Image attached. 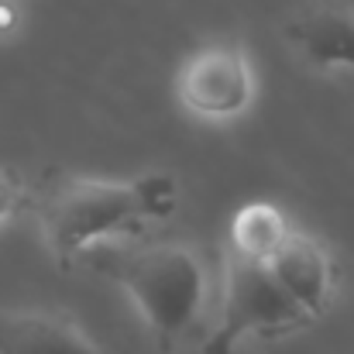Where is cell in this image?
Segmentation results:
<instances>
[{
  "label": "cell",
  "instance_id": "cell-1",
  "mask_svg": "<svg viewBox=\"0 0 354 354\" xmlns=\"http://www.w3.org/2000/svg\"><path fill=\"white\" fill-rule=\"evenodd\" d=\"M179 207V183L169 172L134 179H80L59 176L31 196V214L59 265L80 261L86 251L131 241L162 224Z\"/></svg>",
  "mask_w": 354,
  "mask_h": 354
},
{
  "label": "cell",
  "instance_id": "cell-2",
  "mask_svg": "<svg viewBox=\"0 0 354 354\" xmlns=\"http://www.w3.org/2000/svg\"><path fill=\"white\" fill-rule=\"evenodd\" d=\"M80 261L131 296L162 351H172L203 313L207 272L186 244L131 237L127 244H100Z\"/></svg>",
  "mask_w": 354,
  "mask_h": 354
},
{
  "label": "cell",
  "instance_id": "cell-3",
  "mask_svg": "<svg viewBox=\"0 0 354 354\" xmlns=\"http://www.w3.org/2000/svg\"><path fill=\"white\" fill-rule=\"evenodd\" d=\"M310 324L313 317L279 286L268 265L224 251L221 306L203 341V354H234V348L248 337L279 341Z\"/></svg>",
  "mask_w": 354,
  "mask_h": 354
},
{
  "label": "cell",
  "instance_id": "cell-4",
  "mask_svg": "<svg viewBox=\"0 0 354 354\" xmlns=\"http://www.w3.org/2000/svg\"><path fill=\"white\" fill-rule=\"evenodd\" d=\"M179 104L203 120H234L254 104V69L241 41H210L196 48L176 76Z\"/></svg>",
  "mask_w": 354,
  "mask_h": 354
},
{
  "label": "cell",
  "instance_id": "cell-5",
  "mask_svg": "<svg viewBox=\"0 0 354 354\" xmlns=\"http://www.w3.org/2000/svg\"><path fill=\"white\" fill-rule=\"evenodd\" d=\"M268 268L279 279V286L313 320H320L330 310L334 292H337V265H334V254L324 248V241L303 234V231H292L286 237V244L272 254Z\"/></svg>",
  "mask_w": 354,
  "mask_h": 354
},
{
  "label": "cell",
  "instance_id": "cell-6",
  "mask_svg": "<svg viewBox=\"0 0 354 354\" xmlns=\"http://www.w3.org/2000/svg\"><path fill=\"white\" fill-rule=\"evenodd\" d=\"M0 354H104L83 327L52 310H0Z\"/></svg>",
  "mask_w": 354,
  "mask_h": 354
},
{
  "label": "cell",
  "instance_id": "cell-7",
  "mask_svg": "<svg viewBox=\"0 0 354 354\" xmlns=\"http://www.w3.org/2000/svg\"><path fill=\"white\" fill-rule=\"evenodd\" d=\"M286 38L313 69L354 73V10L344 3H317L286 24Z\"/></svg>",
  "mask_w": 354,
  "mask_h": 354
},
{
  "label": "cell",
  "instance_id": "cell-8",
  "mask_svg": "<svg viewBox=\"0 0 354 354\" xmlns=\"http://www.w3.org/2000/svg\"><path fill=\"white\" fill-rule=\"evenodd\" d=\"M296 227L289 224V217L275 207V203H244L237 207L231 224H227V251H234L248 261H261L268 265L272 254L286 244V237Z\"/></svg>",
  "mask_w": 354,
  "mask_h": 354
},
{
  "label": "cell",
  "instance_id": "cell-9",
  "mask_svg": "<svg viewBox=\"0 0 354 354\" xmlns=\"http://www.w3.org/2000/svg\"><path fill=\"white\" fill-rule=\"evenodd\" d=\"M31 186L14 172V169H0V224L17 217L21 210L31 207Z\"/></svg>",
  "mask_w": 354,
  "mask_h": 354
},
{
  "label": "cell",
  "instance_id": "cell-10",
  "mask_svg": "<svg viewBox=\"0 0 354 354\" xmlns=\"http://www.w3.org/2000/svg\"><path fill=\"white\" fill-rule=\"evenodd\" d=\"M17 24V7L14 0H0V35H7Z\"/></svg>",
  "mask_w": 354,
  "mask_h": 354
}]
</instances>
